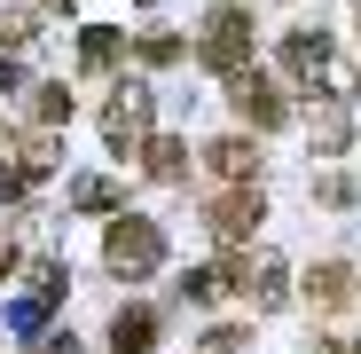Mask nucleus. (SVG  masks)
Returning <instances> with one entry per match:
<instances>
[{
	"label": "nucleus",
	"mask_w": 361,
	"mask_h": 354,
	"mask_svg": "<svg viewBox=\"0 0 361 354\" xmlns=\"http://www.w3.org/2000/svg\"><path fill=\"white\" fill-rule=\"evenodd\" d=\"M157 260H165V236H157V220H142V213H118V220H110V244H102V268L134 283V276H149Z\"/></svg>",
	"instance_id": "nucleus-1"
},
{
	"label": "nucleus",
	"mask_w": 361,
	"mask_h": 354,
	"mask_svg": "<svg viewBox=\"0 0 361 354\" xmlns=\"http://www.w3.org/2000/svg\"><path fill=\"white\" fill-rule=\"evenodd\" d=\"M283 71H290V79H307V87H322L330 102L353 95V79H345V64H338V47H330L322 32H290V40H283Z\"/></svg>",
	"instance_id": "nucleus-2"
},
{
	"label": "nucleus",
	"mask_w": 361,
	"mask_h": 354,
	"mask_svg": "<svg viewBox=\"0 0 361 354\" xmlns=\"http://www.w3.org/2000/svg\"><path fill=\"white\" fill-rule=\"evenodd\" d=\"M149 102H157V95H149L142 79H118V87H110V110H102V142L134 158V150L149 142V118H157Z\"/></svg>",
	"instance_id": "nucleus-3"
},
{
	"label": "nucleus",
	"mask_w": 361,
	"mask_h": 354,
	"mask_svg": "<svg viewBox=\"0 0 361 354\" xmlns=\"http://www.w3.org/2000/svg\"><path fill=\"white\" fill-rule=\"evenodd\" d=\"M252 8H212V24H204V64L212 71H244L252 64Z\"/></svg>",
	"instance_id": "nucleus-4"
},
{
	"label": "nucleus",
	"mask_w": 361,
	"mask_h": 354,
	"mask_svg": "<svg viewBox=\"0 0 361 354\" xmlns=\"http://www.w3.org/2000/svg\"><path fill=\"white\" fill-rule=\"evenodd\" d=\"M228 95H235V110H244L252 126H283V118H290V110H283V87L259 79L252 64H244V71H228Z\"/></svg>",
	"instance_id": "nucleus-5"
},
{
	"label": "nucleus",
	"mask_w": 361,
	"mask_h": 354,
	"mask_svg": "<svg viewBox=\"0 0 361 354\" xmlns=\"http://www.w3.org/2000/svg\"><path fill=\"white\" fill-rule=\"evenodd\" d=\"M259 213H267V205H259V189L244 182V189L212 197V213H204V220H212V236H220V244H244V236L259 228Z\"/></svg>",
	"instance_id": "nucleus-6"
},
{
	"label": "nucleus",
	"mask_w": 361,
	"mask_h": 354,
	"mask_svg": "<svg viewBox=\"0 0 361 354\" xmlns=\"http://www.w3.org/2000/svg\"><path fill=\"white\" fill-rule=\"evenodd\" d=\"M204 165H212V182H228V189H244L252 173H259V150H252L244 134H220V142L204 150Z\"/></svg>",
	"instance_id": "nucleus-7"
},
{
	"label": "nucleus",
	"mask_w": 361,
	"mask_h": 354,
	"mask_svg": "<svg viewBox=\"0 0 361 354\" xmlns=\"http://www.w3.org/2000/svg\"><path fill=\"white\" fill-rule=\"evenodd\" d=\"M55 291H63V268H55V260H32V268H24V307H16V323H39V315L55 307Z\"/></svg>",
	"instance_id": "nucleus-8"
},
{
	"label": "nucleus",
	"mask_w": 361,
	"mask_h": 354,
	"mask_svg": "<svg viewBox=\"0 0 361 354\" xmlns=\"http://www.w3.org/2000/svg\"><path fill=\"white\" fill-rule=\"evenodd\" d=\"M110 346H118V354H149V346H157V315H149V307H118Z\"/></svg>",
	"instance_id": "nucleus-9"
},
{
	"label": "nucleus",
	"mask_w": 361,
	"mask_h": 354,
	"mask_svg": "<svg viewBox=\"0 0 361 354\" xmlns=\"http://www.w3.org/2000/svg\"><path fill=\"white\" fill-rule=\"evenodd\" d=\"M307 300H314V307H345V300H353V268L322 260V268L307 276Z\"/></svg>",
	"instance_id": "nucleus-10"
},
{
	"label": "nucleus",
	"mask_w": 361,
	"mask_h": 354,
	"mask_svg": "<svg viewBox=\"0 0 361 354\" xmlns=\"http://www.w3.org/2000/svg\"><path fill=\"white\" fill-rule=\"evenodd\" d=\"M142 150H149V173H157V182H180V173H189V142H173V134H149Z\"/></svg>",
	"instance_id": "nucleus-11"
},
{
	"label": "nucleus",
	"mask_w": 361,
	"mask_h": 354,
	"mask_svg": "<svg viewBox=\"0 0 361 354\" xmlns=\"http://www.w3.org/2000/svg\"><path fill=\"white\" fill-rule=\"evenodd\" d=\"M180 291H189L197 307H212V300H228V291H235V260H220V268H197V276L180 283Z\"/></svg>",
	"instance_id": "nucleus-12"
},
{
	"label": "nucleus",
	"mask_w": 361,
	"mask_h": 354,
	"mask_svg": "<svg viewBox=\"0 0 361 354\" xmlns=\"http://www.w3.org/2000/svg\"><path fill=\"white\" fill-rule=\"evenodd\" d=\"M71 205H79V213H110V205H118V182H102V173H87V182L71 189Z\"/></svg>",
	"instance_id": "nucleus-13"
},
{
	"label": "nucleus",
	"mask_w": 361,
	"mask_h": 354,
	"mask_svg": "<svg viewBox=\"0 0 361 354\" xmlns=\"http://www.w3.org/2000/svg\"><path fill=\"white\" fill-rule=\"evenodd\" d=\"M32 118H39V126H63V118H71V87H39L32 95Z\"/></svg>",
	"instance_id": "nucleus-14"
},
{
	"label": "nucleus",
	"mask_w": 361,
	"mask_h": 354,
	"mask_svg": "<svg viewBox=\"0 0 361 354\" xmlns=\"http://www.w3.org/2000/svg\"><path fill=\"white\" fill-rule=\"evenodd\" d=\"M79 55H87L94 71H110V64H118V32H102V24H94V32L79 40Z\"/></svg>",
	"instance_id": "nucleus-15"
},
{
	"label": "nucleus",
	"mask_w": 361,
	"mask_h": 354,
	"mask_svg": "<svg viewBox=\"0 0 361 354\" xmlns=\"http://www.w3.org/2000/svg\"><path fill=\"white\" fill-rule=\"evenodd\" d=\"M314 150H322V158H338V150H345V110H338V102L322 110V126H314Z\"/></svg>",
	"instance_id": "nucleus-16"
},
{
	"label": "nucleus",
	"mask_w": 361,
	"mask_h": 354,
	"mask_svg": "<svg viewBox=\"0 0 361 354\" xmlns=\"http://www.w3.org/2000/svg\"><path fill=\"white\" fill-rule=\"evenodd\" d=\"M173 55H180L173 32H142V64H173Z\"/></svg>",
	"instance_id": "nucleus-17"
},
{
	"label": "nucleus",
	"mask_w": 361,
	"mask_h": 354,
	"mask_svg": "<svg viewBox=\"0 0 361 354\" xmlns=\"http://www.w3.org/2000/svg\"><path fill=\"white\" fill-rule=\"evenodd\" d=\"M244 346H252V331H235V323H228V331H212L197 354H244Z\"/></svg>",
	"instance_id": "nucleus-18"
},
{
	"label": "nucleus",
	"mask_w": 361,
	"mask_h": 354,
	"mask_svg": "<svg viewBox=\"0 0 361 354\" xmlns=\"http://www.w3.org/2000/svg\"><path fill=\"white\" fill-rule=\"evenodd\" d=\"M24 40H32V16L8 8V16H0V47H24Z\"/></svg>",
	"instance_id": "nucleus-19"
},
{
	"label": "nucleus",
	"mask_w": 361,
	"mask_h": 354,
	"mask_svg": "<svg viewBox=\"0 0 361 354\" xmlns=\"http://www.w3.org/2000/svg\"><path fill=\"white\" fill-rule=\"evenodd\" d=\"M314 354H353V346H345V338H322V346H314Z\"/></svg>",
	"instance_id": "nucleus-20"
},
{
	"label": "nucleus",
	"mask_w": 361,
	"mask_h": 354,
	"mask_svg": "<svg viewBox=\"0 0 361 354\" xmlns=\"http://www.w3.org/2000/svg\"><path fill=\"white\" fill-rule=\"evenodd\" d=\"M8 87H16V71H8V55H0V95H8Z\"/></svg>",
	"instance_id": "nucleus-21"
},
{
	"label": "nucleus",
	"mask_w": 361,
	"mask_h": 354,
	"mask_svg": "<svg viewBox=\"0 0 361 354\" xmlns=\"http://www.w3.org/2000/svg\"><path fill=\"white\" fill-rule=\"evenodd\" d=\"M0 276H8V244H0Z\"/></svg>",
	"instance_id": "nucleus-22"
},
{
	"label": "nucleus",
	"mask_w": 361,
	"mask_h": 354,
	"mask_svg": "<svg viewBox=\"0 0 361 354\" xmlns=\"http://www.w3.org/2000/svg\"><path fill=\"white\" fill-rule=\"evenodd\" d=\"M47 354H71V346H47Z\"/></svg>",
	"instance_id": "nucleus-23"
},
{
	"label": "nucleus",
	"mask_w": 361,
	"mask_h": 354,
	"mask_svg": "<svg viewBox=\"0 0 361 354\" xmlns=\"http://www.w3.org/2000/svg\"><path fill=\"white\" fill-rule=\"evenodd\" d=\"M55 8H71V0H55Z\"/></svg>",
	"instance_id": "nucleus-24"
}]
</instances>
